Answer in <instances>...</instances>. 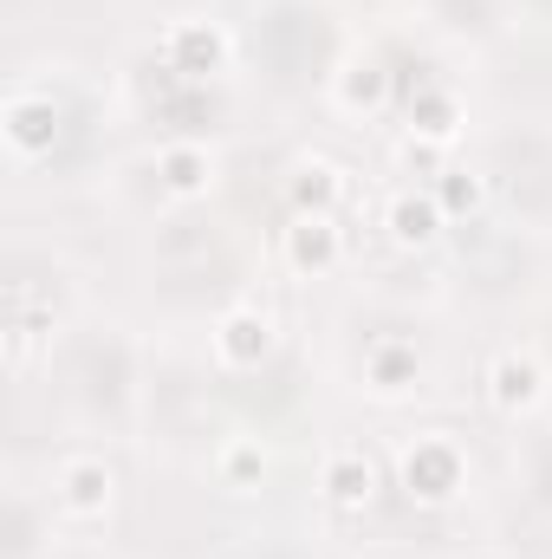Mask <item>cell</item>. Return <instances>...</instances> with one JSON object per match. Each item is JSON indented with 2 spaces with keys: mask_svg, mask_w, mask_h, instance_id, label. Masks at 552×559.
I'll use <instances>...</instances> for the list:
<instances>
[{
  "mask_svg": "<svg viewBox=\"0 0 552 559\" xmlns=\"http://www.w3.org/2000/svg\"><path fill=\"white\" fill-rule=\"evenodd\" d=\"M397 488L410 495L416 508H448L461 488H468V455L455 436L442 429H422L397 449Z\"/></svg>",
  "mask_w": 552,
  "mask_h": 559,
  "instance_id": "1",
  "label": "cell"
},
{
  "mask_svg": "<svg viewBox=\"0 0 552 559\" xmlns=\"http://www.w3.org/2000/svg\"><path fill=\"white\" fill-rule=\"evenodd\" d=\"M163 66L176 72V79H221L228 66H235V33L215 20V13H182V20H169L163 26Z\"/></svg>",
  "mask_w": 552,
  "mask_h": 559,
  "instance_id": "2",
  "label": "cell"
},
{
  "mask_svg": "<svg viewBox=\"0 0 552 559\" xmlns=\"http://www.w3.org/2000/svg\"><path fill=\"white\" fill-rule=\"evenodd\" d=\"M208 345H215V371L248 378V371H261V365L279 352V319L267 312V306H228V312L215 319Z\"/></svg>",
  "mask_w": 552,
  "mask_h": 559,
  "instance_id": "3",
  "label": "cell"
},
{
  "mask_svg": "<svg viewBox=\"0 0 552 559\" xmlns=\"http://www.w3.org/2000/svg\"><path fill=\"white\" fill-rule=\"evenodd\" d=\"M52 501H59L65 521L92 527V521H105V514L118 508V468H111L105 455H65V462L52 468Z\"/></svg>",
  "mask_w": 552,
  "mask_h": 559,
  "instance_id": "4",
  "label": "cell"
},
{
  "mask_svg": "<svg viewBox=\"0 0 552 559\" xmlns=\"http://www.w3.org/2000/svg\"><path fill=\"white\" fill-rule=\"evenodd\" d=\"M279 261L299 280H325L345 267V228L338 215H312V209H292V222L279 228Z\"/></svg>",
  "mask_w": 552,
  "mask_h": 559,
  "instance_id": "5",
  "label": "cell"
},
{
  "mask_svg": "<svg viewBox=\"0 0 552 559\" xmlns=\"http://www.w3.org/2000/svg\"><path fill=\"white\" fill-rule=\"evenodd\" d=\"M59 124H65V111L52 92H7V105H0V143L13 163H39L59 143Z\"/></svg>",
  "mask_w": 552,
  "mask_h": 559,
  "instance_id": "6",
  "label": "cell"
},
{
  "mask_svg": "<svg viewBox=\"0 0 552 559\" xmlns=\"http://www.w3.org/2000/svg\"><path fill=\"white\" fill-rule=\"evenodd\" d=\"M319 495H325V508H338V514H364V508L384 495V468H377V455L358 449V442L325 449V462H319Z\"/></svg>",
  "mask_w": 552,
  "mask_h": 559,
  "instance_id": "7",
  "label": "cell"
},
{
  "mask_svg": "<svg viewBox=\"0 0 552 559\" xmlns=\"http://www.w3.org/2000/svg\"><path fill=\"white\" fill-rule=\"evenodd\" d=\"M391 98H397V72H391V59L384 52H351L338 72H332V105L345 111V118H377V111H391Z\"/></svg>",
  "mask_w": 552,
  "mask_h": 559,
  "instance_id": "8",
  "label": "cell"
},
{
  "mask_svg": "<svg viewBox=\"0 0 552 559\" xmlns=\"http://www.w3.org/2000/svg\"><path fill=\"white\" fill-rule=\"evenodd\" d=\"M481 397H488L494 417H527V411H540V397H547L540 358H533V352H494L488 371H481Z\"/></svg>",
  "mask_w": 552,
  "mask_h": 559,
  "instance_id": "9",
  "label": "cell"
},
{
  "mask_svg": "<svg viewBox=\"0 0 552 559\" xmlns=\"http://www.w3.org/2000/svg\"><path fill=\"white\" fill-rule=\"evenodd\" d=\"M442 228H448V215H442V202H435L429 182H422V189H397V195L384 202V235H391V248H404V254H429V248L442 241Z\"/></svg>",
  "mask_w": 552,
  "mask_h": 559,
  "instance_id": "10",
  "label": "cell"
},
{
  "mask_svg": "<svg viewBox=\"0 0 552 559\" xmlns=\"http://www.w3.org/2000/svg\"><path fill=\"white\" fill-rule=\"evenodd\" d=\"M156 182H163V195L169 202H202L208 189H215V150L195 138H176L156 150Z\"/></svg>",
  "mask_w": 552,
  "mask_h": 559,
  "instance_id": "11",
  "label": "cell"
},
{
  "mask_svg": "<svg viewBox=\"0 0 552 559\" xmlns=\"http://www.w3.org/2000/svg\"><path fill=\"white\" fill-rule=\"evenodd\" d=\"M422 384V352L410 338H371L364 345V391L377 397H410Z\"/></svg>",
  "mask_w": 552,
  "mask_h": 559,
  "instance_id": "12",
  "label": "cell"
},
{
  "mask_svg": "<svg viewBox=\"0 0 552 559\" xmlns=\"http://www.w3.org/2000/svg\"><path fill=\"white\" fill-rule=\"evenodd\" d=\"M286 195H292V209L338 215V202H345V169H338L332 156L305 150V156H292V169H286Z\"/></svg>",
  "mask_w": 552,
  "mask_h": 559,
  "instance_id": "13",
  "label": "cell"
},
{
  "mask_svg": "<svg viewBox=\"0 0 552 559\" xmlns=\"http://www.w3.org/2000/svg\"><path fill=\"white\" fill-rule=\"evenodd\" d=\"M410 124V138L435 143V150H455V138H461V124H468V111H461V98L455 92H442V85H416L410 92V111H404Z\"/></svg>",
  "mask_w": 552,
  "mask_h": 559,
  "instance_id": "14",
  "label": "cell"
},
{
  "mask_svg": "<svg viewBox=\"0 0 552 559\" xmlns=\"http://www.w3.org/2000/svg\"><path fill=\"white\" fill-rule=\"evenodd\" d=\"M215 475H221L228 495H254V488L267 481V449H261L254 436H228L221 455H215Z\"/></svg>",
  "mask_w": 552,
  "mask_h": 559,
  "instance_id": "15",
  "label": "cell"
},
{
  "mask_svg": "<svg viewBox=\"0 0 552 559\" xmlns=\"http://www.w3.org/2000/svg\"><path fill=\"white\" fill-rule=\"evenodd\" d=\"M429 189H435V202H442L448 222H468V215L488 209V176H475V169H442Z\"/></svg>",
  "mask_w": 552,
  "mask_h": 559,
  "instance_id": "16",
  "label": "cell"
},
{
  "mask_svg": "<svg viewBox=\"0 0 552 559\" xmlns=\"http://www.w3.org/2000/svg\"><path fill=\"white\" fill-rule=\"evenodd\" d=\"M397 163L435 182V176L448 169V150H435V143H422V138H410V131H404V138H397Z\"/></svg>",
  "mask_w": 552,
  "mask_h": 559,
  "instance_id": "17",
  "label": "cell"
}]
</instances>
